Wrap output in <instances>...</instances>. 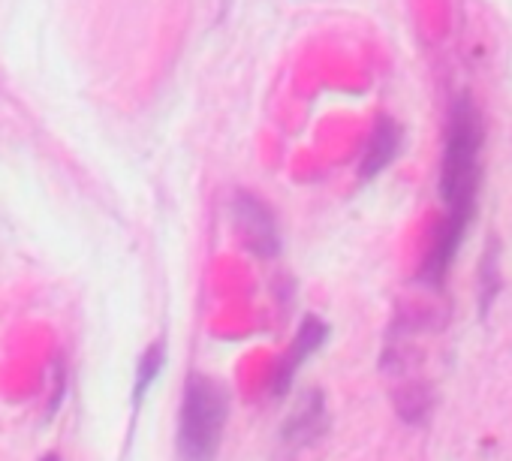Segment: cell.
Returning <instances> with one entry per match:
<instances>
[{"instance_id":"2","label":"cell","mask_w":512,"mask_h":461,"mask_svg":"<svg viewBox=\"0 0 512 461\" xmlns=\"http://www.w3.org/2000/svg\"><path fill=\"white\" fill-rule=\"evenodd\" d=\"M226 419V395L208 377H190L181 431H178V461H214Z\"/></svg>"},{"instance_id":"7","label":"cell","mask_w":512,"mask_h":461,"mask_svg":"<svg viewBox=\"0 0 512 461\" xmlns=\"http://www.w3.org/2000/svg\"><path fill=\"white\" fill-rule=\"evenodd\" d=\"M497 272H494V254L488 251L485 254V266H482V311H488L491 305V296L497 293Z\"/></svg>"},{"instance_id":"1","label":"cell","mask_w":512,"mask_h":461,"mask_svg":"<svg viewBox=\"0 0 512 461\" xmlns=\"http://www.w3.org/2000/svg\"><path fill=\"white\" fill-rule=\"evenodd\" d=\"M479 154H482V118L467 97H458L449 109L446 124V148H443V169H440V193L446 202V217L437 229L431 257L422 266V278L431 287H440L464 229L473 214L476 184H479Z\"/></svg>"},{"instance_id":"5","label":"cell","mask_w":512,"mask_h":461,"mask_svg":"<svg viewBox=\"0 0 512 461\" xmlns=\"http://www.w3.org/2000/svg\"><path fill=\"white\" fill-rule=\"evenodd\" d=\"M398 145H401V130L395 121L389 118H380V124L374 127L371 133V142L365 148V157H362V175L371 178L377 175L380 169H386L392 163V157L398 154Z\"/></svg>"},{"instance_id":"8","label":"cell","mask_w":512,"mask_h":461,"mask_svg":"<svg viewBox=\"0 0 512 461\" xmlns=\"http://www.w3.org/2000/svg\"><path fill=\"white\" fill-rule=\"evenodd\" d=\"M43 461H61V458H58V455H46Z\"/></svg>"},{"instance_id":"4","label":"cell","mask_w":512,"mask_h":461,"mask_svg":"<svg viewBox=\"0 0 512 461\" xmlns=\"http://www.w3.org/2000/svg\"><path fill=\"white\" fill-rule=\"evenodd\" d=\"M323 341H326V326H323V320L308 317V320L299 326L296 344L287 350V356H284V362H281V368H278L275 392H284V389L290 386V380H293V374L299 371V365H302V362L308 359V353H314Z\"/></svg>"},{"instance_id":"3","label":"cell","mask_w":512,"mask_h":461,"mask_svg":"<svg viewBox=\"0 0 512 461\" xmlns=\"http://www.w3.org/2000/svg\"><path fill=\"white\" fill-rule=\"evenodd\" d=\"M235 220H238V229H241V239L247 242L250 251H256L260 257H272L278 251L275 220H272L269 208L256 196H250V193L235 196Z\"/></svg>"},{"instance_id":"6","label":"cell","mask_w":512,"mask_h":461,"mask_svg":"<svg viewBox=\"0 0 512 461\" xmlns=\"http://www.w3.org/2000/svg\"><path fill=\"white\" fill-rule=\"evenodd\" d=\"M160 365H163V341L151 344V347L145 350V356H142V365H139V383H136V392H139V395L145 392V386H151V380L157 377Z\"/></svg>"}]
</instances>
